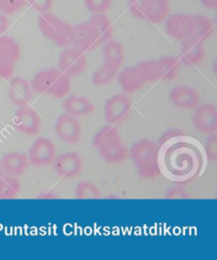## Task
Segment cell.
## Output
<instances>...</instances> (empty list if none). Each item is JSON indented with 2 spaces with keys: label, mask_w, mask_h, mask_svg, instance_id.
Instances as JSON below:
<instances>
[{
  "label": "cell",
  "mask_w": 217,
  "mask_h": 260,
  "mask_svg": "<svg viewBox=\"0 0 217 260\" xmlns=\"http://www.w3.org/2000/svg\"><path fill=\"white\" fill-rule=\"evenodd\" d=\"M138 175L143 179H155L160 174L159 145L149 139L135 142L130 150Z\"/></svg>",
  "instance_id": "6da1fadb"
},
{
  "label": "cell",
  "mask_w": 217,
  "mask_h": 260,
  "mask_svg": "<svg viewBox=\"0 0 217 260\" xmlns=\"http://www.w3.org/2000/svg\"><path fill=\"white\" fill-rule=\"evenodd\" d=\"M31 83L33 92L53 96L54 99H65L71 89V80L58 68H48L38 71Z\"/></svg>",
  "instance_id": "7a4b0ae2"
},
{
  "label": "cell",
  "mask_w": 217,
  "mask_h": 260,
  "mask_svg": "<svg viewBox=\"0 0 217 260\" xmlns=\"http://www.w3.org/2000/svg\"><path fill=\"white\" fill-rule=\"evenodd\" d=\"M130 14L150 23H161L170 15L169 0H127Z\"/></svg>",
  "instance_id": "3957f363"
},
{
  "label": "cell",
  "mask_w": 217,
  "mask_h": 260,
  "mask_svg": "<svg viewBox=\"0 0 217 260\" xmlns=\"http://www.w3.org/2000/svg\"><path fill=\"white\" fill-rule=\"evenodd\" d=\"M38 29L49 41L61 48L71 45L73 25L49 12L43 13L38 17Z\"/></svg>",
  "instance_id": "277c9868"
},
{
  "label": "cell",
  "mask_w": 217,
  "mask_h": 260,
  "mask_svg": "<svg viewBox=\"0 0 217 260\" xmlns=\"http://www.w3.org/2000/svg\"><path fill=\"white\" fill-rule=\"evenodd\" d=\"M19 56L20 48L14 38L7 35L0 36V79H11Z\"/></svg>",
  "instance_id": "5b68a950"
},
{
  "label": "cell",
  "mask_w": 217,
  "mask_h": 260,
  "mask_svg": "<svg viewBox=\"0 0 217 260\" xmlns=\"http://www.w3.org/2000/svg\"><path fill=\"white\" fill-rule=\"evenodd\" d=\"M132 109V101L125 93L114 94L104 104L105 120L111 125L121 124L129 119Z\"/></svg>",
  "instance_id": "8992f818"
},
{
  "label": "cell",
  "mask_w": 217,
  "mask_h": 260,
  "mask_svg": "<svg viewBox=\"0 0 217 260\" xmlns=\"http://www.w3.org/2000/svg\"><path fill=\"white\" fill-rule=\"evenodd\" d=\"M29 163L35 167L48 166L56 157V146L52 140L45 137L37 138L28 150Z\"/></svg>",
  "instance_id": "52a82bcc"
},
{
  "label": "cell",
  "mask_w": 217,
  "mask_h": 260,
  "mask_svg": "<svg viewBox=\"0 0 217 260\" xmlns=\"http://www.w3.org/2000/svg\"><path fill=\"white\" fill-rule=\"evenodd\" d=\"M15 128L25 136L34 137L42 130V116L34 108L28 106L18 107L13 118Z\"/></svg>",
  "instance_id": "ba28073f"
},
{
  "label": "cell",
  "mask_w": 217,
  "mask_h": 260,
  "mask_svg": "<svg viewBox=\"0 0 217 260\" xmlns=\"http://www.w3.org/2000/svg\"><path fill=\"white\" fill-rule=\"evenodd\" d=\"M58 69L71 77H76L87 69V58L85 53L72 47H66L58 57Z\"/></svg>",
  "instance_id": "9c48e42d"
},
{
  "label": "cell",
  "mask_w": 217,
  "mask_h": 260,
  "mask_svg": "<svg viewBox=\"0 0 217 260\" xmlns=\"http://www.w3.org/2000/svg\"><path fill=\"white\" fill-rule=\"evenodd\" d=\"M52 165L55 174L63 179L78 178L84 170V162L80 154L75 151L56 155Z\"/></svg>",
  "instance_id": "30bf717a"
},
{
  "label": "cell",
  "mask_w": 217,
  "mask_h": 260,
  "mask_svg": "<svg viewBox=\"0 0 217 260\" xmlns=\"http://www.w3.org/2000/svg\"><path fill=\"white\" fill-rule=\"evenodd\" d=\"M193 125L198 133L211 136L217 132V109L214 104L205 103L195 108Z\"/></svg>",
  "instance_id": "8fae6325"
},
{
  "label": "cell",
  "mask_w": 217,
  "mask_h": 260,
  "mask_svg": "<svg viewBox=\"0 0 217 260\" xmlns=\"http://www.w3.org/2000/svg\"><path fill=\"white\" fill-rule=\"evenodd\" d=\"M54 133L59 140L68 144H76L82 138V128L78 118L67 113H63L57 118L54 124Z\"/></svg>",
  "instance_id": "7c38bea8"
},
{
  "label": "cell",
  "mask_w": 217,
  "mask_h": 260,
  "mask_svg": "<svg viewBox=\"0 0 217 260\" xmlns=\"http://www.w3.org/2000/svg\"><path fill=\"white\" fill-rule=\"evenodd\" d=\"M70 46L83 52V53L94 51L100 46L98 38L90 25H89L88 21L80 22L73 25Z\"/></svg>",
  "instance_id": "4fadbf2b"
},
{
  "label": "cell",
  "mask_w": 217,
  "mask_h": 260,
  "mask_svg": "<svg viewBox=\"0 0 217 260\" xmlns=\"http://www.w3.org/2000/svg\"><path fill=\"white\" fill-rule=\"evenodd\" d=\"M8 96L10 102L17 108L28 106L33 98L31 83L20 76L12 77L9 83Z\"/></svg>",
  "instance_id": "5bb4252c"
},
{
  "label": "cell",
  "mask_w": 217,
  "mask_h": 260,
  "mask_svg": "<svg viewBox=\"0 0 217 260\" xmlns=\"http://www.w3.org/2000/svg\"><path fill=\"white\" fill-rule=\"evenodd\" d=\"M170 101L177 108L192 110L200 104V94L198 91L190 86L179 85L171 89L169 94Z\"/></svg>",
  "instance_id": "9a60e30c"
},
{
  "label": "cell",
  "mask_w": 217,
  "mask_h": 260,
  "mask_svg": "<svg viewBox=\"0 0 217 260\" xmlns=\"http://www.w3.org/2000/svg\"><path fill=\"white\" fill-rule=\"evenodd\" d=\"M191 22H192V15L185 13H175L169 15L164 20V28L168 35L176 41L182 42L189 38Z\"/></svg>",
  "instance_id": "2e32d148"
},
{
  "label": "cell",
  "mask_w": 217,
  "mask_h": 260,
  "mask_svg": "<svg viewBox=\"0 0 217 260\" xmlns=\"http://www.w3.org/2000/svg\"><path fill=\"white\" fill-rule=\"evenodd\" d=\"M117 81L126 94L136 93L137 91L142 89L147 84L137 64L127 67L121 72H118Z\"/></svg>",
  "instance_id": "e0dca14e"
},
{
  "label": "cell",
  "mask_w": 217,
  "mask_h": 260,
  "mask_svg": "<svg viewBox=\"0 0 217 260\" xmlns=\"http://www.w3.org/2000/svg\"><path fill=\"white\" fill-rule=\"evenodd\" d=\"M206 56V50L203 43L184 40L181 42L179 50V60L187 67H194L199 64Z\"/></svg>",
  "instance_id": "ac0fdd59"
},
{
  "label": "cell",
  "mask_w": 217,
  "mask_h": 260,
  "mask_svg": "<svg viewBox=\"0 0 217 260\" xmlns=\"http://www.w3.org/2000/svg\"><path fill=\"white\" fill-rule=\"evenodd\" d=\"M30 163L27 153L12 151L7 154L0 160V167L2 170L11 176L19 177L22 176L25 171L28 170Z\"/></svg>",
  "instance_id": "d6986e66"
},
{
  "label": "cell",
  "mask_w": 217,
  "mask_h": 260,
  "mask_svg": "<svg viewBox=\"0 0 217 260\" xmlns=\"http://www.w3.org/2000/svg\"><path fill=\"white\" fill-rule=\"evenodd\" d=\"M63 107L65 113L75 116V118H82V116L91 114L96 109L90 101L80 95L66 96L63 102Z\"/></svg>",
  "instance_id": "ffe728a7"
},
{
  "label": "cell",
  "mask_w": 217,
  "mask_h": 260,
  "mask_svg": "<svg viewBox=\"0 0 217 260\" xmlns=\"http://www.w3.org/2000/svg\"><path fill=\"white\" fill-rule=\"evenodd\" d=\"M214 32L213 21L205 15H193L188 40L205 43Z\"/></svg>",
  "instance_id": "44dd1931"
},
{
  "label": "cell",
  "mask_w": 217,
  "mask_h": 260,
  "mask_svg": "<svg viewBox=\"0 0 217 260\" xmlns=\"http://www.w3.org/2000/svg\"><path fill=\"white\" fill-rule=\"evenodd\" d=\"M89 25L94 30L98 41L101 44H105L112 40L113 25L110 19L104 14H92L88 20Z\"/></svg>",
  "instance_id": "7402d4cb"
},
{
  "label": "cell",
  "mask_w": 217,
  "mask_h": 260,
  "mask_svg": "<svg viewBox=\"0 0 217 260\" xmlns=\"http://www.w3.org/2000/svg\"><path fill=\"white\" fill-rule=\"evenodd\" d=\"M102 55H103L104 63L110 64V66L119 69L125 59L123 45L116 40H110L104 44Z\"/></svg>",
  "instance_id": "603a6c76"
},
{
  "label": "cell",
  "mask_w": 217,
  "mask_h": 260,
  "mask_svg": "<svg viewBox=\"0 0 217 260\" xmlns=\"http://www.w3.org/2000/svg\"><path fill=\"white\" fill-rule=\"evenodd\" d=\"M157 63L159 69L160 81H173L178 76V74H179L181 62L179 58L176 56H162L159 59H157Z\"/></svg>",
  "instance_id": "cb8c5ba5"
},
{
  "label": "cell",
  "mask_w": 217,
  "mask_h": 260,
  "mask_svg": "<svg viewBox=\"0 0 217 260\" xmlns=\"http://www.w3.org/2000/svg\"><path fill=\"white\" fill-rule=\"evenodd\" d=\"M21 191V182L18 177L6 174L0 167V199L16 198Z\"/></svg>",
  "instance_id": "d4e9b609"
},
{
  "label": "cell",
  "mask_w": 217,
  "mask_h": 260,
  "mask_svg": "<svg viewBox=\"0 0 217 260\" xmlns=\"http://www.w3.org/2000/svg\"><path fill=\"white\" fill-rule=\"evenodd\" d=\"M98 151L102 160L108 164L122 163L129 157V150L121 142L113 143V144L100 148Z\"/></svg>",
  "instance_id": "484cf974"
},
{
  "label": "cell",
  "mask_w": 217,
  "mask_h": 260,
  "mask_svg": "<svg viewBox=\"0 0 217 260\" xmlns=\"http://www.w3.org/2000/svg\"><path fill=\"white\" fill-rule=\"evenodd\" d=\"M117 142H121L120 134L118 129L110 124L105 125L98 130L94 136L92 145L95 148L100 149Z\"/></svg>",
  "instance_id": "4316f807"
},
{
  "label": "cell",
  "mask_w": 217,
  "mask_h": 260,
  "mask_svg": "<svg viewBox=\"0 0 217 260\" xmlns=\"http://www.w3.org/2000/svg\"><path fill=\"white\" fill-rule=\"evenodd\" d=\"M118 68L104 63L98 68L92 74V84L97 87H103L110 84L118 74Z\"/></svg>",
  "instance_id": "83f0119b"
},
{
  "label": "cell",
  "mask_w": 217,
  "mask_h": 260,
  "mask_svg": "<svg viewBox=\"0 0 217 260\" xmlns=\"http://www.w3.org/2000/svg\"><path fill=\"white\" fill-rule=\"evenodd\" d=\"M74 196L80 200L99 199L101 197V190L92 182L85 180L76 184Z\"/></svg>",
  "instance_id": "f1b7e54d"
},
{
  "label": "cell",
  "mask_w": 217,
  "mask_h": 260,
  "mask_svg": "<svg viewBox=\"0 0 217 260\" xmlns=\"http://www.w3.org/2000/svg\"><path fill=\"white\" fill-rule=\"evenodd\" d=\"M137 66L139 67L140 71L142 72L146 83H155L160 81L157 60L155 59L144 60V61L139 62Z\"/></svg>",
  "instance_id": "f546056e"
},
{
  "label": "cell",
  "mask_w": 217,
  "mask_h": 260,
  "mask_svg": "<svg viewBox=\"0 0 217 260\" xmlns=\"http://www.w3.org/2000/svg\"><path fill=\"white\" fill-rule=\"evenodd\" d=\"M113 0H84L85 7L91 14H105Z\"/></svg>",
  "instance_id": "4dcf8cb0"
},
{
  "label": "cell",
  "mask_w": 217,
  "mask_h": 260,
  "mask_svg": "<svg viewBox=\"0 0 217 260\" xmlns=\"http://www.w3.org/2000/svg\"><path fill=\"white\" fill-rule=\"evenodd\" d=\"M27 5V0H0V12L6 15L15 14Z\"/></svg>",
  "instance_id": "1f68e13d"
},
{
  "label": "cell",
  "mask_w": 217,
  "mask_h": 260,
  "mask_svg": "<svg viewBox=\"0 0 217 260\" xmlns=\"http://www.w3.org/2000/svg\"><path fill=\"white\" fill-rule=\"evenodd\" d=\"M27 4L36 12L46 13L49 12L53 6V0H27Z\"/></svg>",
  "instance_id": "d6a6232c"
},
{
  "label": "cell",
  "mask_w": 217,
  "mask_h": 260,
  "mask_svg": "<svg viewBox=\"0 0 217 260\" xmlns=\"http://www.w3.org/2000/svg\"><path fill=\"white\" fill-rule=\"evenodd\" d=\"M165 198L171 200H179V199H188V191L181 187H173L169 189L165 193Z\"/></svg>",
  "instance_id": "836d02e7"
},
{
  "label": "cell",
  "mask_w": 217,
  "mask_h": 260,
  "mask_svg": "<svg viewBox=\"0 0 217 260\" xmlns=\"http://www.w3.org/2000/svg\"><path fill=\"white\" fill-rule=\"evenodd\" d=\"M217 145H216V134L209 136V139L207 141V145H206V150L208 152L209 158L213 161L216 160L217 157Z\"/></svg>",
  "instance_id": "e575fe53"
},
{
  "label": "cell",
  "mask_w": 217,
  "mask_h": 260,
  "mask_svg": "<svg viewBox=\"0 0 217 260\" xmlns=\"http://www.w3.org/2000/svg\"><path fill=\"white\" fill-rule=\"evenodd\" d=\"M9 18L3 12H0V34L5 33L9 29Z\"/></svg>",
  "instance_id": "d590c367"
},
{
  "label": "cell",
  "mask_w": 217,
  "mask_h": 260,
  "mask_svg": "<svg viewBox=\"0 0 217 260\" xmlns=\"http://www.w3.org/2000/svg\"><path fill=\"white\" fill-rule=\"evenodd\" d=\"M36 198L42 199V200H52V199L57 198V194H55L53 191H51V190H44V191H41L40 193H38Z\"/></svg>",
  "instance_id": "8d00e7d4"
},
{
  "label": "cell",
  "mask_w": 217,
  "mask_h": 260,
  "mask_svg": "<svg viewBox=\"0 0 217 260\" xmlns=\"http://www.w3.org/2000/svg\"><path fill=\"white\" fill-rule=\"evenodd\" d=\"M199 3L209 10H215L217 8V0H199Z\"/></svg>",
  "instance_id": "74e56055"
}]
</instances>
